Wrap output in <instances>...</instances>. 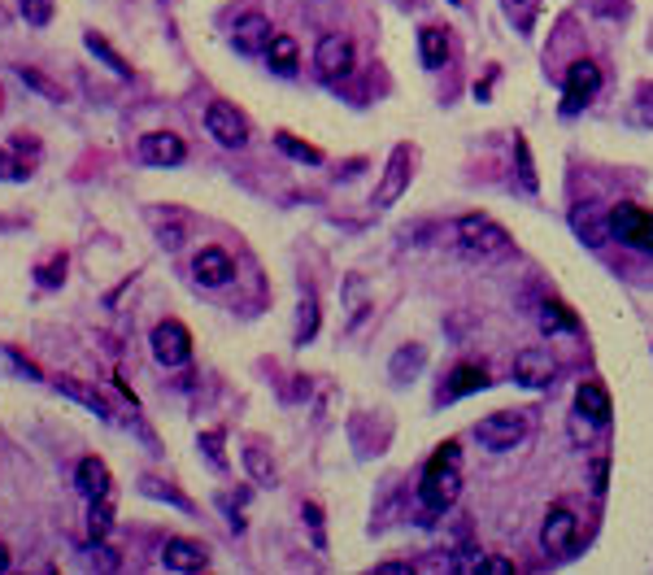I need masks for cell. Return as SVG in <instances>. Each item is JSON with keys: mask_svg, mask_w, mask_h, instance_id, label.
I'll return each mask as SVG.
<instances>
[{"mask_svg": "<svg viewBox=\"0 0 653 575\" xmlns=\"http://www.w3.org/2000/svg\"><path fill=\"white\" fill-rule=\"evenodd\" d=\"M313 332H318V301H313V292L301 296V323H296V345H310Z\"/></svg>", "mask_w": 653, "mask_h": 575, "instance_id": "29", "label": "cell"}, {"mask_svg": "<svg viewBox=\"0 0 653 575\" xmlns=\"http://www.w3.org/2000/svg\"><path fill=\"white\" fill-rule=\"evenodd\" d=\"M270 18L266 13H244V18H235V27H231V44H235V53L240 58H261L266 53V44H270Z\"/></svg>", "mask_w": 653, "mask_h": 575, "instance_id": "12", "label": "cell"}, {"mask_svg": "<svg viewBox=\"0 0 653 575\" xmlns=\"http://www.w3.org/2000/svg\"><path fill=\"white\" fill-rule=\"evenodd\" d=\"M110 527H114V492H101L87 506V532H92V541H105Z\"/></svg>", "mask_w": 653, "mask_h": 575, "instance_id": "20", "label": "cell"}, {"mask_svg": "<svg viewBox=\"0 0 653 575\" xmlns=\"http://www.w3.org/2000/svg\"><path fill=\"white\" fill-rule=\"evenodd\" d=\"M457 492H462V475H457V445H454V440H445V445L431 454V462H427L423 484H419V501H423L427 515H445V510L457 501Z\"/></svg>", "mask_w": 653, "mask_h": 575, "instance_id": "1", "label": "cell"}, {"mask_svg": "<svg viewBox=\"0 0 653 575\" xmlns=\"http://www.w3.org/2000/svg\"><path fill=\"white\" fill-rule=\"evenodd\" d=\"M305 523H310V532H313V549H327V536H322V510H318L313 501H305Z\"/></svg>", "mask_w": 653, "mask_h": 575, "instance_id": "37", "label": "cell"}, {"mask_svg": "<svg viewBox=\"0 0 653 575\" xmlns=\"http://www.w3.org/2000/svg\"><path fill=\"white\" fill-rule=\"evenodd\" d=\"M410 174H414V153H410V144H397V148H393V157H388V166H384V179H379V188H375V197H370V201L379 205V209L397 205L401 197L410 192Z\"/></svg>", "mask_w": 653, "mask_h": 575, "instance_id": "7", "label": "cell"}, {"mask_svg": "<svg viewBox=\"0 0 653 575\" xmlns=\"http://www.w3.org/2000/svg\"><path fill=\"white\" fill-rule=\"evenodd\" d=\"M140 489L148 492V497H162V501H171V506H179V510H192V501L183 497V492H174V489H166L162 480H140Z\"/></svg>", "mask_w": 653, "mask_h": 575, "instance_id": "32", "label": "cell"}, {"mask_svg": "<svg viewBox=\"0 0 653 575\" xmlns=\"http://www.w3.org/2000/svg\"><path fill=\"white\" fill-rule=\"evenodd\" d=\"M61 279H66V258L49 261V266H44V270H40V284H44V288H57Z\"/></svg>", "mask_w": 653, "mask_h": 575, "instance_id": "38", "label": "cell"}, {"mask_svg": "<svg viewBox=\"0 0 653 575\" xmlns=\"http://www.w3.org/2000/svg\"><path fill=\"white\" fill-rule=\"evenodd\" d=\"M183 240H188V227H183V223H171V227H157V244H162V249H179V244H183Z\"/></svg>", "mask_w": 653, "mask_h": 575, "instance_id": "36", "label": "cell"}, {"mask_svg": "<svg viewBox=\"0 0 653 575\" xmlns=\"http://www.w3.org/2000/svg\"><path fill=\"white\" fill-rule=\"evenodd\" d=\"M567 101H562V110L567 114H575V110H584L588 101H593L596 92H601V66L588 58H579V61H570L567 66Z\"/></svg>", "mask_w": 653, "mask_h": 575, "instance_id": "10", "label": "cell"}, {"mask_svg": "<svg viewBox=\"0 0 653 575\" xmlns=\"http://www.w3.org/2000/svg\"><path fill=\"white\" fill-rule=\"evenodd\" d=\"M266 61H270V70H275V75H292V70H296V61H301L296 40H292L287 31H275V35H270V44H266Z\"/></svg>", "mask_w": 653, "mask_h": 575, "instance_id": "18", "label": "cell"}, {"mask_svg": "<svg viewBox=\"0 0 653 575\" xmlns=\"http://www.w3.org/2000/svg\"><path fill=\"white\" fill-rule=\"evenodd\" d=\"M75 484L84 492L87 501L92 497H101V492H114V480H110V466L101 458H84L79 462V471H75Z\"/></svg>", "mask_w": 653, "mask_h": 575, "instance_id": "17", "label": "cell"}, {"mask_svg": "<svg viewBox=\"0 0 653 575\" xmlns=\"http://www.w3.org/2000/svg\"><path fill=\"white\" fill-rule=\"evenodd\" d=\"M575 410H584L588 419H596L601 428L614 419V402H610V393L596 384V379H584L579 388H575Z\"/></svg>", "mask_w": 653, "mask_h": 575, "instance_id": "16", "label": "cell"}, {"mask_svg": "<svg viewBox=\"0 0 653 575\" xmlns=\"http://www.w3.org/2000/svg\"><path fill=\"white\" fill-rule=\"evenodd\" d=\"M205 131L223 144V148H244V144H249V122H244V114H240L235 105H227V101H209V110H205Z\"/></svg>", "mask_w": 653, "mask_h": 575, "instance_id": "8", "label": "cell"}, {"mask_svg": "<svg viewBox=\"0 0 653 575\" xmlns=\"http://www.w3.org/2000/svg\"><path fill=\"white\" fill-rule=\"evenodd\" d=\"M423 362H427V349L423 345H405V349H397V358H393L388 375H393L397 384H405V379H414V375L423 371Z\"/></svg>", "mask_w": 653, "mask_h": 575, "instance_id": "23", "label": "cell"}, {"mask_svg": "<svg viewBox=\"0 0 653 575\" xmlns=\"http://www.w3.org/2000/svg\"><path fill=\"white\" fill-rule=\"evenodd\" d=\"M148 345H153V358L174 371V367H188L192 362V332L179 323V318H166V323H157L153 327V336H148Z\"/></svg>", "mask_w": 653, "mask_h": 575, "instance_id": "5", "label": "cell"}, {"mask_svg": "<svg viewBox=\"0 0 653 575\" xmlns=\"http://www.w3.org/2000/svg\"><path fill=\"white\" fill-rule=\"evenodd\" d=\"M457 244H462L466 258L475 261H506L514 253L510 231L497 218H488V214H462L457 218Z\"/></svg>", "mask_w": 653, "mask_h": 575, "instance_id": "2", "label": "cell"}, {"mask_svg": "<svg viewBox=\"0 0 653 575\" xmlns=\"http://www.w3.org/2000/svg\"><path fill=\"white\" fill-rule=\"evenodd\" d=\"M200 445H205V454H209V462H214V466H223V449H218V445H223V431H205V436H200Z\"/></svg>", "mask_w": 653, "mask_h": 575, "instance_id": "40", "label": "cell"}, {"mask_svg": "<svg viewBox=\"0 0 653 575\" xmlns=\"http://www.w3.org/2000/svg\"><path fill=\"white\" fill-rule=\"evenodd\" d=\"M419 53H423V66H445L449 61V35L440 27H423L419 31Z\"/></svg>", "mask_w": 653, "mask_h": 575, "instance_id": "21", "label": "cell"}, {"mask_svg": "<svg viewBox=\"0 0 653 575\" xmlns=\"http://www.w3.org/2000/svg\"><path fill=\"white\" fill-rule=\"evenodd\" d=\"M0 571H9V545H4V536H0Z\"/></svg>", "mask_w": 653, "mask_h": 575, "instance_id": "44", "label": "cell"}, {"mask_svg": "<svg viewBox=\"0 0 653 575\" xmlns=\"http://www.w3.org/2000/svg\"><path fill=\"white\" fill-rule=\"evenodd\" d=\"M570 227H575V235H584L593 249L596 244H605V235H610V223L596 218L593 205H575V209H570Z\"/></svg>", "mask_w": 653, "mask_h": 575, "instance_id": "19", "label": "cell"}, {"mask_svg": "<svg viewBox=\"0 0 653 575\" xmlns=\"http://www.w3.org/2000/svg\"><path fill=\"white\" fill-rule=\"evenodd\" d=\"M84 44H87V49H92V53H96V58H101V61H105L110 70H114L118 79H131V66H127V61L118 58L114 49H110V40H101L96 31H87V35H84Z\"/></svg>", "mask_w": 653, "mask_h": 575, "instance_id": "25", "label": "cell"}, {"mask_svg": "<svg viewBox=\"0 0 653 575\" xmlns=\"http://www.w3.org/2000/svg\"><path fill=\"white\" fill-rule=\"evenodd\" d=\"M605 480H610V462L596 458V462H593V489H596V492H605Z\"/></svg>", "mask_w": 653, "mask_h": 575, "instance_id": "42", "label": "cell"}, {"mask_svg": "<svg viewBox=\"0 0 653 575\" xmlns=\"http://www.w3.org/2000/svg\"><path fill=\"white\" fill-rule=\"evenodd\" d=\"M375 571H379V575H388V571H414V567H410V562H379Z\"/></svg>", "mask_w": 653, "mask_h": 575, "instance_id": "43", "label": "cell"}, {"mask_svg": "<svg viewBox=\"0 0 653 575\" xmlns=\"http://www.w3.org/2000/svg\"><path fill=\"white\" fill-rule=\"evenodd\" d=\"M480 571L483 575H510L514 562H510V558H480Z\"/></svg>", "mask_w": 653, "mask_h": 575, "instance_id": "41", "label": "cell"}, {"mask_svg": "<svg viewBox=\"0 0 653 575\" xmlns=\"http://www.w3.org/2000/svg\"><path fill=\"white\" fill-rule=\"evenodd\" d=\"M162 567L166 571H205L209 567V545L192 536H171L162 549Z\"/></svg>", "mask_w": 653, "mask_h": 575, "instance_id": "13", "label": "cell"}, {"mask_svg": "<svg viewBox=\"0 0 653 575\" xmlns=\"http://www.w3.org/2000/svg\"><path fill=\"white\" fill-rule=\"evenodd\" d=\"M275 144L284 148L287 157H296V162H305V166H318V162H322V153H318L313 144L296 140V136H287V131H279V136H275Z\"/></svg>", "mask_w": 653, "mask_h": 575, "instance_id": "28", "label": "cell"}, {"mask_svg": "<svg viewBox=\"0 0 653 575\" xmlns=\"http://www.w3.org/2000/svg\"><path fill=\"white\" fill-rule=\"evenodd\" d=\"M605 223H610V235L623 240L627 249L653 253V214L649 209H640V205H631V201H619L605 214Z\"/></svg>", "mask_w": 653, "mask_h": 575, "instance_id": "4", "label": "cell"}, {"mask_svg": "<svg viewBox=\"0 0 653 575\" xmlns=\"http://www.w3.org/2000/svg\"><path fill=\"white\" fill-rule=\"evenodd\" d=\"M514 148H518V179H523V188L527 192H536V166H532V148H527V140H514Z\"/></svg>", "mask_w": 653, "mask_h": 575, "instance_id": "33", "label": "cell"}, {"mask_svg": "<svg viewBox=\"0 0 653 575\" xmlns=\"http://www.w3.org/2000/svg\"><path fill=\"white\" fill-rule=\"evenodd\" d=\"M353 66H357L353 40H344V35H322V40H318V49H313V70H318V79L340 84V79L353 75Z\"/></svg>", "mask_w": 653, "mask_h": 575, "instance_id": "6", "label": "cell"}, {"mask_svg": "<svg viewBox=\"0 0 653 575\" xmlns=\"http://www.w3.org/2000/svg\"><path fill=\"white\" fill-rule=\"evenodd\" d=\"M244 462H249V471H253L261 484H275V466L261 458V449H244Z\"/></svg>", "mask_w": 653, "mask_h": 575, "instance_id": "35", "label": "cell"}, {"mask_svg": "<svg viewBox=\"0 0 653 575\" xmlns=\"http://www.w3.org/2000/svg\"><path fill=\"white\" fill-rule=\"evenodd\" d=\"M579 541V515L570 510V506H553L549 515H544V527H540V545L544 553H558V558H567L570 549Z\"/></svg>", "mask_w": 653, "mask_h": 575, "instance_id": "9", "label": "cell"}, {"mask_svg": "<svg viewBox=\"0 0 653 575\" xmlns=\"http://www.w3.org/2000/svg\"><path fill=\"white\" fill-rule=\"evenodd\" d=\"M480 388H488V371H483L480 362H462L454 371L449 397H466V393H480Z\"/></svg>", "mask_w": 653, "mask_h": 575, "instance_id": "24", "label": "cell"}, {"mask_svg": "<svg viewBox=\"0 0 653 575\" xmlns=\"http://www.w3.org/2000/svg\"><path fill=\"white\" fill-rule=\"evenodd\" d=\"M501 4H506V13L514 18V27H518L523 35H527V31H532V22H536L540 0H501Z\"/></svg>", "mask_w": 653, "mask_h": 575, "instance_id": "31", "label": "cell"}, {"mask_svg": "<svg viewBox=\"0 0 653 575\" xmlns=\"http://www.w3.org/2000/svg\"><path fill=\"white\" fill-rule=\"evenodd\" d=\"M53 388H57V393H66V397H75V402H79V405H87L92 414H101V419H110V405L101 402V397H96L92 388H84L79 379H70V375H57V379H53Z\"/></svg>", "mask_w": 653, "mask_h": 575, "instance_id": "22", "label": "cell"}, {"mask_svg": "<svg viewBox=\"0 0 653 575\" xmlns=\"http://www.w3.org/2000/svg\"><path fill=\"white\" fill-rule=\"evenodd\" d=\"M18 13L27 18V27H49L53 13H57V4L53 0H18Z\"/></svg>", "mask_w": 653, "mask_h": 575, "instance_id": "30", "label": "cell"}, {"mask_svg": "<svg viewBox=\"0 0 653 575\" xmlns=\"http://www.w3.org/2000/svg\"><path fill=\"white\" fill-rule=\"evenodd\" d=\"M27 166H22V162H13V157H9V153H4V148H0V179H27Z\"/></svg>", "mask_w": 653, "mask_h": 575, "instance_id": "39", "label": "cell"}, {"mask_svg": "<svg viewBox=\"0 0 653 575\" xmlns=\"http://www.w3.org/2000/svg\"><path fill=\"white\" fill-rule=\"evenodd\" d=\"M540 327H544V332H579V318L570 314L567 305L549 301V305L540 310Z\"/></svg>", "mask_w": 653, "mask_h": 575, "instance_id": "26", "label": "cell"}, {"mask_svg": "<svg viewBox=\"0 0 653 575\" xmlns=\"http://www.w3.org/2000/svg\"><path fill=\"white\" fill-rule=\"evenodd\" d=\"M18 79H22L27 87H35V92H40L44 101H66V92H61V87L53 84L49 75H40L35 66H18Z\"/></svg>", "mask_w": 653, "mask_h": 575, "instance_id": "27", "label": "cell"}, {"mask_svg": "<svg viewBox=\"0 0 653 575\" xmlns=\"http://www.w3.org/2000/svg\"><path fill=\"white\" fill-rule=\"evenodd\" d=\"M593 428H601V423H596V419H588L584 410H575V414H570V440H575V445H588V440H593Z\"/></svg>", "mask_w": 653, "mask_h": 575, "instance_id": "34", "label": "cell"}, {"mask_svg": "<svg viewBox=\"0 0 653 575\" xmlns=\"http://www.w3.org/2000/svg\"><path fill=\"white\" fill-rule=\"evenodd\" d=\"M140 157L148 166H179V162L188 157V148H183V140L171 136V131H148L140 140Z\"/></svg>", "mask_w": 653, "mask_h": 575, "instance_id": "15", "label": "cell"}, {"mask_svg": "<svg viewBox=\"0 0 653 575\" xmlns=\"http://www.w3.org/2000/svg\"><path fill=\"white\" fill-rule=\"evenodd\" d=\"M192 275H197L205 288H223V284H231V275H235V261H231L227 249H214V244H209V249H200L197 253Z\"/></svg>", "mask_w": 653, "mask_h": 575, "instance_id": "14", "label": "cell"}, {"mask_svg": "<svg viewBox=\"0 0 653 575\" xmlns=\"http://www.w3.org/2000/svg\"><path fill=\"white\" fill-rule=\"evenodd\" d=\"M514 379L527 384V388H549L558 379V358L540 345L523 349V353H514Z\"/></svg>", "mask_w": 653, "mask_h": 575, "instance_id": "11", "label": "cell"}, {"mask_svg": "<svg viewBox=\"0 0 653 575\" xmlns=\"http://www.w3.org/2000/svg\"><path fill=\"white\" fill-rule=\"evenodd\" d=\"M527 428H532V419L523 410H497V414L475 423V440L483 449H492V454H506V449L527 440Z\"/></svg>", "mask_w": 653, "mask_h": 575, "instance_id": "3", "label": "cell"}]
</instances>
